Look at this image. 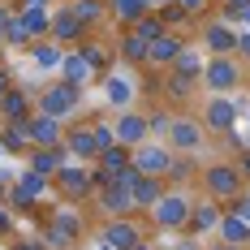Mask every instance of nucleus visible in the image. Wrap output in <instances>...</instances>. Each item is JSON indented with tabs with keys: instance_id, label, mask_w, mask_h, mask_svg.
Returning a JSON list of instances; mask_svg holds the SVG:
<instances>
[{
	"instance_id": "f03ea898",
	"label": "nucleus",
	"mask_w": 250,
	"mask_h": 250,
	"mask_svg": "<svg viewBox=\"0 0 250 250\" xmlns=\"http://www.w3.org/2000/svg\"><path fill=\"white\" fill-rule=\"evenodd\" d=\"M151 225L160 229V233H186V225H190V216H194V199L181 190V186H168L164 194H160V203L147 211Z\"/></svg>"
},
{
	"instance_id": "dca6fc26",
	"label": "nucleus",
	"mask_w": 250,
	"mask_h": 250,
	"mask_svg": "<svg viewBox=\"0 0 250 250\" xmlns=\"http://www.w3.org/2000/svg\"><path fill=\"white\" fill-rule=\"evenodd\" d=\"M61 164H65V151L61 147H35L30 155H26V168L39 173L43 181H52V177L61 173Z\"/></svg>"
},
{
	"instance_id": "473e14b6",
	"label": "nucleus",
	"mask_w": 250,
	"mask_h": 250,
	"mask_svg": "<svg viewBox=\"0 0 250 250\" xmlns=\"http://www.w3.org/2000/svg\"><path fill=\"white\" fill-rule=\"evenodd\" d=\"M194 82H199V78H177V74H168V86H164V91H168V100L186 104L190 95H194Z\"/></svg>"
},
{
	"instance_id": "aec40b11",
	"label": "nucleus",
	"mask_w": 250,
	"mask_h": 250,
	"mask_svg": "<svg viewBox=\"0 0 250 250\" xmlns=\"http://www.w3.org/2000/svg\"><path fill=\"white\" fill-rule=\"evenodd\" d=\"M39 194H43V177L26 168V173L18 177V186L9 190V203H13V207H30V203L39 199Z\"/></svg>"
},
{
	"instance_id": "4be33fe9",
	"label": "nucleus",
	"mask_w": 250,
	"mask_h": 250,
	"mask_svg": "<svg viewBox=\"0 0 250 250\" xmlns=\"http://www.w3.org/2000/svg\"><path fill=\"white\" fill-rule=\"evenodd\" d=\"M181 48H186V43H181V39H177L173 30H168L164 39H155V43H151V52H147V65H168V69H173V61L181 56Z\"/></svg>"
},
{
	"instance_id": "c756f323",
	"label": "nucleus",
	"mask_w": 250,
	"mask_h": 250,
	"mask_svg": "<svg viewBox=\"0 0 250 250\" xmlns=\"http://www.w3.org/2000/svg\"><path fill=\"white\" fill-rule=\"evenodd\" d=\"M203 65H207V61H199L190 48H181V56L173 61V74L177 78H203Z\"/></svg>"
},
{
	"instance_id": "f704fd0d",
	"label": "nucleus",
	"mask_w": 250,
	"mask_h": 250,
	"mask_svg": "<svg viewBox=\"0 0 250 250\" xmlns=\"http://www.w3.org/2000/svg\"><path fill=\"white\" fill-rule=\"evenodd\" d=\"M194 177V168L186 164V160H173V168H168V177H164V186H186Z\"/></svg>"
},
{
	"instance_id": "58836bf2",
	"label": "nucleus",
	"mask_w": 250,
	"mask_h": 250,
	"mask_svg": "<svg viewBox=\"0 0 250 250\" xmlns=\"http://www.w3.org/2000/svg\"><path fill=\"white\" fill-rule=\"evenodd\" d=\"M82 56H86V61H91V65H104V52L95 48V43H82Z\"/></svg>"
},
{
	"instance_id": "ea45409f",
	"label": "nucleus",
	"mask_w": 250,
	"mask_h": 250,
	"mask_svg": "<svg viewBox=\"0 0 250 250\" xmlns=\"http://www.w3.org/2000/svg\"><path fill=\"white\" fill-rule=\"evenodd\" d=\"M237 56H242V61H250V30H242V35H237Z\"/></svg>"
},
{
	"instance_id": "c85d7f7f",
	"label": "nucleus",
	"mask_w": 250,
	"mask_h": 250,
	"mask_svg": "<svg viewBox=\"0 0 250 250\" xmlns=\"http://www.w3.org/2000/svg\"><path fill=\"white\" fill-rule=\"evenodd\" d=\"M30 56H35V65H43V69H61V61H65V52L56 48V43H30Z\"/></svg>"
},
{
	"instance_id": "6ab92c4d",
	"label": "nucleus",
	"mask_w": 250,
	"mask_h": 250,
	"mask_svg": "<svg viewBox=\"0 0 250 250\" xmlns=\"http://www.w3.org/2000/svg\"><path fill=\"white\" fill-rule=\"evenodd\" d=\"M61 82L65 86H74V91H82L86 86V78H91V61L82 56V52H65V61H61Z\"/></svg>"
},
{
	"instance_id": "2eb2a0df",
	"label": "nucleus",
	"mask_w": 250,
	"mask_h": 250,
	"mask_svg": "<svg viewBox=\"0 0 250 250\" xmlns=\"http://www.w3.org/2000/svg\"><path fill=\"white\" fill-rule=\"evenodd\" d=\"M203 48L211 56H237V35L225 22H207L203 26Z\"/></svg>"
},
{
	"instance_id": "79ce46f5",
	"label": "nucleus",
	"mask_w": 250,
	"mask_h": 250,
	"mask_svg": "<svg viewBox=\"0 0 250 250\" xmlns=\"http://www.w3.org/2000/svg\"><path fill=\"white\" fill-rule=\"evenodd\" d=\"M18 9H9V4H0V43H4V26H9V18H13Z\"/></svg>"
},
{
	"instance_id": "1a4fd4ad",
	"label": "nucleus",
	"mask_w": 250,
	"mask_h": 250,
	"mask_svg": "<svg viewBox=\"0 0 250 250\" xmlns=\"http://www.w3.org/2000/svg\"><path fill=\"white\" fill-rule=\"evenodd\" d=\"M95 207H100L108 220H125V216H138V207H134V199H129V190L125 186H100L95 190Z\"/></svg>"
},
{
	"instance_id": "3c124183",
	"label": "nucleus",
	"mask_w": 250,
	"mask_h": 250,
	"mask_svg": "<svg viewBox=\"0 0 250 250\" xmlns=\"http://www.w3.org/2000/svg\"><path fill=\"white\" fill-rule=\"evenodd\" d=\"M26 4H43V0H18V9H26Z\"/></svg>"
},
{
	"instance_id": "de8ad7c7",
	"label": "nucleus",
	"mask_w": 250,
	"mask_h": 250,
	"mask_svg": "<svg viewBox=\"0 0 250 250\" xmlns=\"http://www.w3.org/2000/svg\"><path fill=\"white\" fill-rule=\"evenodd\" d=\"M207 250H246V246H229V242H216V246H207Z\"/></svg>"
},
{
	"instance_id": "72a5a7b5",
	"label": "nucleus",
	"mask_w": 250,
	"mask_h": 250,
	"mask_svg": "<svg viewBox=\"0 0 250 250\" xmlns=\"http://www.w3.org/2000/svg\"><path fill=\"white\" fill-rule=\"evenodd\" d=\"M91 134H95V147L108 151V147H117V129L108 121H91Z\"/></svg>"
},
{
	"instance_id": "a211bd4d",
	"label": "nucleus",
	"mask_w": 250,
	"mask_h": 250,
	"mask_svg": "<svg viewBox=\"0 0 250 250\" xmlns=\"http://www.w3.org/2000/svg\"><path fill=\"white\" fill-rule=\"evenodd\" d=\"M225 220V211H220V203H211V199H203L194 203V216H190V225H186V233L190 237H203V233H211V229Z\"/></svg>"
},
{
	"instance_id": "ddd939ff",
	"label": "nucleus",
	"mask_w": 250,
	"mask_h": 250,
	"mask_svg": "<svg viewBox=\"0 0 250 250\" xmlns=\"http://www.w3.org/2000/svg\"><path fill=\"white\" fill-rule=\"evenodd\" d=\"M138 242H143V229L134 225V216L108 220V225H104V246H108V250H134Z\"/></svg>"
},
{
	"instance_id": "f3484780",
	"label": "nucleus",
	"mask_w": 250,
	"mask_h": 250,
	"mask_svg": "<svg viewBox=\"0 0 250 250\" xmlns=\"http://www.w3.org/2000/svg\"><path fill=\"white\" fill-rule=\"evenodd\" d=\"M82 35H86V26L78 22L74 9L65 4V9L52 18V35H48V39H52V43H82Z\"/></svg>"
},
{
	"instance_id": "0eeeda50",
	"label": "nucleus",
	"mask_w": 250,
	"mask_h": 250,
	"mask_svg": "<svg viewBox=\"0 0 250 250\" xmlns=\"http://www.w3.org/2000/svg\"><path fill=\"white\" fill-rule=\"evenodd\" d=\"M112 129H117V143L121 147H143L147 143V134H151V125H147V112H134V108H121L117 112V121H112Z\"/></svg>"
},
{
	"instance_id": "9d476101",
	"label": "nucleus",
	"mask_w": 250,
	"mask_h": 250,
	"mask_svg": "<svg viewBox=\"0 0 250 250\" xmlns=\"http://www.w3.org/2000/svg\"><path fill=\"white\" fill-rule=\"evenodd\" d=\"M203 125H207V134H233V125H237V108L225 100V95H211V100L203 104Z\"/></svg>"
},
{
	"instance_id": "a18cd8bd",
	"label": "nucleus",
	"mask_w": 250,
	"mask_h": 250,
	"mask_svg": "<svg viewBox=\"0 0 250 250\" xmlns=\"http://www.w3.org/2000/svg\"><path fill=\"white\" fill-rule=\"evenodd\" d=\"M9 229H13V220H9V211L0 207V233H9Z\"/></svg>"
},
{
	"instance_id": "37998d69",
	"label": "nucleus",
	"mask_w": 250,
	"mask_h": 250,
	"mask_svg": "<svg viewBox=\"0 0 250 250\" xmlns=\"http://www.w3.org/2000/svg\"><path fill=\"white\" fill-rule=\"evenodd\" d=\"M168 250H207V246H199L194 237H181V242H177V246H168Z\"/></svg>"
},
{
	"instance_id": "f257e3e1",
	"label": "nucleus",
	"mask_w": 250,
	"mask_h": 250,
	"mask_svg": "<svg viewBox=\"0 0 250 250\" xmlns=\"http://www.w3.org/2000/svg\"><path fill=\"white\" fill-rule=\"evenodd\" d=\"M203 181V194L211 203H242V190H246V177H242V168L233 164V160H220V164H207L199 173Z\"/></svg>"
},
{
	"instance_id": "393cba45",
	"label": "nucleus",
	"mask_w": 250,
	"mask_h": 250,
	"mask_svg": "<svg viewBox=\"0 0 250 250\" xmlns=\"http://www.w3.org/2000/svg\"><path fill=\"white\" fill-rule=\"evenodd\" d=\"M112 13H117L125 26H138L147 18V0H112Z\"/></svg>"
},
{
	"instance_id": "cd10ccee",
	"label": "nucleus",
	"mask_w": 250,
	"mask_h": 250,
	"mask_svg": "<svg viewBox=\"0 0 250 250\" xmlns=\"http://www.w3.org/2000/svg\"><path fill=\"white\" fill-rule=\"evenodd\" d=\"M147 52H151V43H143L134 30H129V35H121V56L129 61V65H147Z\"/></svg>"
},
{
	"instance_id": "5fc2aeb1",
	"label": "nucleus",
	"mask_w": 250,
	"mask_h": 250,
	"mask_svg": "<svg viewBox=\"0 0 250 250\" xmlns=\"http://www.w3.org/2000/svg\"><path fill=\"white\" fill-rule=\"evenodd\" d=\"M69 4H74V0H69Z\"/></svg>"
},
{
	"instance_id": "e433bc0d",
	"label": "nucleus",
	"mask_w": 250,
	"mask_h": 250,
	"mask_svg": "<svg viewBox=\"0 0 250 250\" xmlns=\"http://www.w3.org/2000/svg\"><path fill=\"white\" fill-rule=\"evenodd\" d=\"M147 125H151V129H160V134H168V125H173V117H168L164 108H155V112H147Z\"/></svg>"
},
{
	"instance_id": "2f4dec72",
	"label": "nucleus",
	"mask_w": 250,
	"mask_h": 250,
	"mask_svg": "<svg viewBox=\"0 0 250 250\" xmlns=\"http://www.w3.org/2000/svg\"><path fill=\"white\" fill-rule=\"evenodd\" d=\"M0 147H9V151L35 147V143H30V129H26V125H4V138H0Z\"/></svg>"
},
{
	"instance_id": "f8f14e48",
	"label": "nucleus",
	"mask_w": 250,
	"mask_h": 250,
	"mask_svg": "<svg viewBox=\"0 0 250 250\" xmlns=\"http://www.w3.org/2000/svg\"><path fill=\"white\" fill-rule=\"evenodd\" d=\"M0 117H4V125H26L35 117V104H30V95H26L22 86H9L0 95Z\"/></svg>"
},
{
	"instance_id": "8fccbe9b",
	"label": "nucleus",
	"mask_w": 250,
	"mask_h": 250,
	"mask_svg": "<svg viewBox=\"0 0 250 250\" xmlns=\"http://www.w3.org/2000/svg\"><path fill=\"white\" fill-rule=\"evenodd\" d=\"M237 216H246V220H250V199L242 203V207H237Z\"/></svg>"
},
{
	"instance_id": "4c0bfd02",
	"label": "nucleus",
	"mask_w": 250,
	"mask_h": 250,
	"mask_svg": "<svg viewBox=\"0 0 250 250\" xmlns=\"http://www.w3.org/2000/svg\"><path fill=\"white\" fill-rule=\"evenodd\" d=\"M220 9H225V18H237L242 9H250V0H220Z\"/></svg>"
},
{
	"instance_id": "20e7f679",
	"label": "nucleus",
	"mask_w": 250,
	"mask_h": 250,
	"mask_svg": "<svg viewBox=\"0 0 250 250\" xmlns=\"http://www.w3.org/2000/svg\"><path fill=\"white\" fill-rule=\"evenodd\" d=\"M52 186L61 190V199H69V203H86V199H95V173L86 168V164H61V173L52 177Z\"/></svg>"
},
{
	"instance_id": "b1692460",
	"label": "nucleus",
	"mask_w": 250,
	"mask_h": 250,
	"mask_svg": "<svg viewBox=\"0 0 250 250\" xmlns=\"http://www.w3.org/2000/svg\"><path fill=\"white\" fill-rule=\"evenodd\" d=\"M48 225L56 229V233H61V237H69V242H74V237H82V233H86V220H82V216H78V211H56V216H48Z\"/></svg>"
},
{
	"instance_id": "49530a36",
	"label": "nucleus",
	"mask_w": 250,
	"mask_h": 250,
	"mask_svg": "<svg viewBox=\"0 0 250 250\" xmlns=\"http://www.w3.org/2000/svg\"><path fill=\"white\" fill-rule=\"evenodd\" d=\"M13 250H43V242H18Z\"/></svg>"
},
{
	"instance_id": "c9c22d12",
	"label": "nucleus",
	"mask_w": 250,
	"mask_h": 250,
	"mask_svg": "<svg viewBox=\"0 0 250 250\" xmlns=\"http://www.w3.org/2000/svg\"><path fill=\"white\" fill-rule=\"evenodd\" d=\"M108 100L112 104H129V86H125L121 78H108Z\"/></svg>"
},
{
	"instance_id": "a19ab883",
	"label": "nucleus",
	"mask_w": 250,
	"mask_h": 250,
	"mask_svg": "<svg viewBox=\"0 0 250 250\" xmlns=\"http://www.w3.org/2000/svg\"><path fill=\"white\" fill-rule=\"evenodd\" d=\"M237 168H242V177H250V147H237Z\"/></svg>"
},
{
	"instance_id": "864d4df0",
	"label": "nucleus",
	"mask_w": 250,
	"mask_h": 250,
	"mask_svg": "<svg viewBox=\"0 0 250 250\" xmlns=\"http://www.w3.org/2000/svg\"><path fill=\"white\" fill-rule=\"evenodd\" d=\"M0 194H4V190H0Z\"/></svg>"
},
{
	"instance_id": "423d86ee",
	"label": "nucleus",
	"mask_w": 250,
	"mask_h": 250,
	"mask_svg": "<svg viewBox=\"0 0 250 250\" xmlns=\"http://www.w3.org/2000/svg\"><path fill=\"white\" fill-rule=\"evenodd\" d=\"M173 160H177V151L168 147V143H143V147L129 151V164H134L143 177H168Z\"/></svg>"
},
{
	"instance_id": "7c9ffc66",
	"label": "nucleus",
	"mask_w": 250,
	"mask_h": 250,
	"mask_svg": "<svg viewBox=\"0 0 250 250\" xmlns=\"http://www.w3.org/2000/svg\"><path fill=\"white\" fill-rule=\"evenodd\" d=\"M4 43H9V48H30V43H35L30 30H26V22L18 18V13L9 18V26H4Z\"/></svg>"
},
{
	"instance_id": "bb28decb",
	"label": "nucleus",
	"mask_w": 250,
	"mask_h": 250,
	"mask_svg": "<svg viewBox=\"0 0 250 250\" xmlns=\"http://www.w3.org/2000/svg\"><path fill=\"white\" fill-rule=\"evenodd\" d=\"M134 35H138L143 43H155V39H164V35H168V26H164V18H160V13H147L143 22L134 26Z\"/></svg>"
},
{
	"instance_id": "5701e85b",
	"label": "nucleus",
	"mask_w": 250,
	"mask_h": 250,
	"mask_svg": "<svg viewBox=\"0 0 250 250\" xmlns=\"http://www.w3.org/2000/svg\"><path fill=\"white\" fill-rule=\"evenodd\" d=\"M220 233H225L229 246H250V220H246V216H237V211L220 220Z\"/></svg>"
},
{
	"instance_id": "412c9836",
	"label": "nucleus",
	"mask_w": 250,
	"mask_h": 250,
	"mask_svg": "<svg viewBox=\"0 0 250 250\" xmlns=\"http://www.w3.org/2000/svg\"><path fill=\"white\" fill-rule=\"evenodd\" d=\"M18 18L26 22V30H30L35 43H39L43 35H52V13L43 9V4H26V9H18Z\"/></svg>"
},
{
	"instance_id": "c03bdc74",
	"label": "nucleus",
	"mask_w": 250,
	"mask_h": 250,
	"mask_svg": "<svg viewBox=\"0 0 250 250\" xmlns=\"http://www.w3.org/2000/svg\"><path fill=\"white\" fill-rule=\"evenodd\" d=\"M177 4H186V13H190V18H199V13H203V0H177Z\"/></svg>"
},
{
	"instance_id": "4468645a",
	"label": "nucleus",
	"mask_w": 250,
	"mask_h": 250,
	"mask_svg": "<svg viewBox=\"0 0 250 250\" xmlns=\"http://www.w3.org/2000/svg\"><path fill=\"white\" fill-rule=\"evenodd\" d=\"M26 129H30V143L35 147H61V138H65V125L56 121V117H43V112H35L26 121Z\"/></svg>"
},
{
	"instance_id": "09e8293b",
	"label": "nucleus",
	"mask_w": 250,
	"mask_h": 250,
	"mask_svg": "<svg viewBox=\"0 0 250 250\" xmlns=\"http://www.w3.org/2000/svg\"><path fill=\"white\" fill-rule=\"evenodd\" d=\"M9 86H13V82H9V74H4V69H0V95H4V91H9Z\"/></svg>"
},
{
	"instance_id": "7ed1b4c3",
	"label": "nucleus",
	"mask_w": 250,
	"mask_h": 250,
	"mask_svg": "<svg viewBox=\"0 0 250 250\" xmlns=\"http://www.w3.org/2000/svg\"><path fill=\"white\" fill-rule=\"evenodd\" d=\"M242 56H211L207 65H203V86L211 91V95H229V91H237L242 86Z\"/></svg>"
},
{
	"instance_id": "39448f33",
	"label": "nucleus",
	"mask_w": 250,
	"mask_h": 250,
	"mask_svg": "<svg viewBox=\"0 0 250 250\" xmlns=\"http://www.w3.org/2000/svg\"><path fill=\"white\" fill-rule=\"evenodd\" d=\"M168 147L181 151V155L203 151V147H207V125H203L194 112H177L173 125H168Z\"/></svg>"
},
{
	"instance_id": "6e6552de",
	"label": "nucleus",
	"mask_w": 250,
	"mask_h": 250,
	"mask_svg": "<svg viewBox=\"0 0 250 250\" xmlns=\"http://www.w3.org/2000/svg\"><path fill=\"white\" fill-rule=\"evenodd\" d=\"M35 112L65 121V117H74V112H78V91H74V86H65V82H56V86H48V91L39 95V108H35Z\"/></svg>"
},
{
	"instance_id": "603ef678",
	"label": "nucleus",
	"mask_w": 250,
	"mask_h": 250,
	"mask_svg": "<svg viewBox=\"0 0 250 250\" xmlns=\"http://www.w3.org/2000/svg\"><path fill=\"white\" fill-rule=\"evenodd\" d=\"M134 250H151V246H147V242H138V246H134Z\"/></svg>"
},
{
	"instance_id": "a878e982",
	"label": "nucleus",
	"mask_w": 250,
	"mask_h": 250,
	"mask_svg": "<svg viewBox=\"0 0 250 250\" xmlns=\"http://www.w3.org/2000/svg\"><path fill=\"white\" fill-rule=\"evenodd\" d=\"M69 9H74V18L82 26H95V22H104V9H108V4H104V0H74Z\"/></svg>"
},
{
	"instance_id": "9b49d317",
	"label": "nucleus",
	"mask_w": 250,
	"mask_h": 250,
	"mask_svg": "<svg viewBox=\"0 0 250 250\" xmlns=\"http://www.w3.org/2000/svg\"><path fill=\"white\" fill-rule=\"evenodd\" d=\"M61 151H65V155H78V164H91V160L100 155L91 125H69V129H65V138H61Z\"/></svg>"
}]
</instances>
